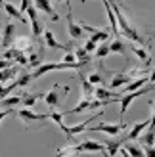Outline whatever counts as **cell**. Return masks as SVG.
Instances as JSON below:
<instances>
[{
	"instance_id": "obj_31",
	"label": "cell",
	"mask_w": 155,
	"mask_h": 157,
	"mask_svg": "<svg viewBox=\"0 0 155 157\" xmlns=\"http://www.w3.org/2000/svg\"><path fill=\"white\" fill-rule=\"evenodd\" d=\"M130 50H132V54H134L138 59H142V61H148V59H149V52L146 50L144 46H138V48H136V46H132Z\"/></svg>"
},
{
	"instance_id": "obj_37",
	"label": "cell",
	"mask_w": 155,
	"mask_h": 157,
	"mask_svg": "<svg viewBox=\"0 0 155 157\" xmlns=\"http://www.w3.org/2000/svg\"><path fill=\"white\" fill-rule=\"evenodd\" d=\"M61 61H63V63H77V59H75V54H73V52H67Z\"/></svg>"
},
{
	"instance_id": "obj_29",
	"label": "cell",
	"mask_w": 155,
	"mask_h": 157,
	"mask_svg": "<svg viewBox=\"0 0 155 157\" xmlns=\"http://www.w3.org/2000/svg\"><path fill=\"white\" fill-rule=\"evenodd\" d=\"M107 38H109V33H107L105 29H98L96 33L90 35V40H94L96 44H100V42H107Z\"/></svg>"
},
{
	"instance_id": "obj_13",
	"label": "cell",
	"mask_w": 155,
	"mask_h": 157,
	"mask_svg": "<svg viewBox=\"0 0 155 157\" xmlns=\"http://www.w3.org/2000/svg\"><path fill=\"white\" fill-rule=\"evenodd\" d=\"M79 78H81V86H82V100H92L94 98V88L96 86L92 82H88L86 75H84L81 69H79Z\"/></svg>"
},
{
	"instance_id": "obj_39",
	"label": "cell",
	"mask_w": 155,
	"mask_h": 157,
	"mask_svg": "<svg viewBox=\"0 0 155 157\" xmlns=\"http://www.w3.org/2000/svg\"><path fill=\"white\" fill-rule=\"evenodd\" d=\"M29 4H33V0H21V4H19V12H21V13H25V10L29 8Z\"/></svg>"
},
{
	"instance_id": "obj_40",
	"label": "cell",
	"mask_w": 155,
	"mask_h": 157,
	"mask_svg": "<svg viewBox=\"0 0 155 157\" xmlns=\"http://www.w3.org/2000/svg\"><path fill=\"white\" fill-rule=\"evenodd\" d=\"M15 63L13 59H0V69H6V67H12Z\"/></svg>"
},
{
	"instance_id": "obj_33",
	"label": "cell",
	"mask_w": 155,
	"mask_h": 157,
	"mask_svg": "<svg viewBox=\"0 0 155 157\" xmlns=\"http://www.w3.org/2000/svg\"><path fill=\"white\" fill-rule=\"evenodd\" d=\"M17 86H15V82H12V84H0V100H4L6 96H10V92H13Z\"/></svg>"
},
{
	"instance_id": "obj_30",
	"label": "cell",
	"mask_w": 155,
	"mask_h": 157,
	"mask_svg": "<svg viewBox=\"0 0 155 157\" xmlns=\"http://www.w3.org/2000/svg\"><path fill=\"white\" fill-rule=\"evenodd\" d=\"M21 50H17V48H15V46H10V48H6L4 52H2V59H17L19 56H21Z\"/></svg>"
},
{
	"instance_id": "obj_15",
	"label": "cell",
	"mask_w": 155,
	"mask_h": 157,
	"mask_svg": "<svg viewBox=\"0 0 155 157\" xmlns=\"http://www.w3.org/2000/svg\"><path fill=\"white\" fill-rule=\"evenodd\" d=\"M121 94H115L113 90L105 88V86H98V88H94V98L96 100H119Z\"/></svg>"
},
{
	"instance_id": "obj_27",
	"label": "cell",
	"mask_w": 155,
	"mask_h": 157,
	"mask_svg": "<svg viewBox=\"0 0 155 157\" xmlns=\"http://www.w3.org/2000/svg\"><path fill=\"white\" fill-rule=\"evenodd\" d=\"M42 31H44V25H42V21H40V19H33V21H31V33H33V38L40 40Z\"/></svg>"
},
{
	"instance_id": "obj_26",
	"label": "cell",
	"mask_w": 155,
	"mask_h": 157,
	"mask_svg": "<svg viewBox=\"0 0 155 157\" xmlns=\"http://www.w3.org/2000/svg\"><path fill=\"white\" fill-rule=\"evenodd\" d=\"M21 104V94H13V96H6L4 100H0L2 107H15Z\"/></svg>"
},
{
	"instance_id": "obj_16",
	"label": "cell",
	"mask_w": 155,
	"mask_h": 157,
	"mask_svg": "<svg viewBox=\"0 0 155 157\" xmlns=\"http://www.w3.org/2000/svg\"><path fill=\"white\" fill-rule=\"evenodd\" d=\"M42 96H44V94H40V92H35V94L23 92V94H21V104H19V105H23V107H35V104H36L38 100H42Z\"/></svg>"
},
{
	"instance_id": "obj_24",
	"label": "cell",
	"mask_w": 155,
	"mask_h": 157,
	"mask_svg": "<svg viewBox=\"0 0 155 157\" xmlns=\"http://www.w3.org/2000/svg\"><path fill=\"white\" fill-rule=\"evenodd\" d=\"M17 71H19V69L15 67V65L6 67V69H0V84H2V82H8L10 78H13L15 75H17Z\"/></svg>"
},
{
	"instance_id": "obj_41",
	"label": "cell",
	"mask_w": 155,
	"mask_h": 157,
	"mask_svg": "<svg viewBox=\"0 0 155 157\" xmlns=\"http://www.w3.org/2000/svg\"><path fill=\"white\" fill-rule=\"evenodd\" d=\"M12 113H13L12 109H2V111H0V123H2V121L6 119V117H8V115H12Z\"/></svg>"
},
{
	"instance_id": "obj_19",
	"label": "cell",
	"mask_w": 155,
	"mask_h": 157,
	"mask_svg": "<svg viewBox=\"0 0 155 157\" xmlns=\"http://www.w3.org/2000/svg\"><path fill=\"white\" fill-rule=\"evenodd\" d=\"M130 81H134V78H130L125 71H121V73H115L113 75V78H111V88H121V86H125V84H128Z\"/></svg>"
},
{
	"instance_id": "obj_2",
	"label": "cell",
	"mask_w": 155,
	"mask_h": 157,
	"mask_svg": "<svg viewBox=\"0 0 155 157\" xmlns=\"http://www.w3.org/2000/svg\"><path fill=\"white\" fill-rule=\"evenodd\" d=\"M149 90H153V82H151V84H146V86H142V88H138V90H134V92L121 94V96H119V101H121V109H119V113H121V121H123V117H125L127 109L130 107V104H132L136 98H140L142 94L149 92Z\"/></svg>"
},
{
	"instance_id": "obj_11",
	"label": "cell",
	"mask_w": 155,
	"mask_h": 157,
	"mask_svg": "<svg viewBox=\"0 0 155 157\" xmlns=\"http://www.w3.org/2000/svg\"><path fill=\"white\" fill-rule=\"evenodd\" d=\"M151 123H153V115L149 117V119H146L144 123H134V124H132V128H130V132H128L125 138H123V142H128V140L138 138V136H140L142 132L146 130V127H148V124H151Z\"/></svg>"
},
{
	"instance_id": "obj_23",
	"label": "cell",
	"mask_w": 155,
	"mask_h": 157,
	"mask_svg": "<svg viewBox=\"0 0 155 157\" xmlns=\"http://www.w3.org/2000/svg\"><path fill=\"white\" fill-rule=\"evenodd\" d=\"M73 54H75V59L79 61V63H82V65H90L92 63V56L82 48V46H81V48H77Z\"/></svg>"
},
{
	"instance_id": "obj_3",
	"label": "cell",
	"mask_w": 155,
	"mask_h": 157,
	"mask_svg": "<svg viewBox=\"0 0 155 157\" xmlns=\"http://www.w3.org/2000/svg\"><path fill=\"white\" fill-rule=\"evenodd\" d=\"M102 113H104V109H102V111H98L96 115L88 117V119L84 121V123H81V124H75V127H67V124L63 123V124H61L59 128H61V130L65 132V140H69V142H71V140H73V138H75L77 134H82L84 130H88V127L92 124V121H96L98 117H102Z\"/></svg>"
},
{
	"instance_id": "obj_10",
	"label": "cell",
	"mask_w": 155,
	"mask_h": 157,
	"mask_svg": "<svg viewBox=\"0 0 155 157\" xmlns=\"http://www.w3.org/2000/svg\"><path fill=\"white\" fill-rule=\"evenodd\" d=\"M67 33L73 40H79V38L84 35V31L81 29V25L73 19V12H67Z\"/></svg>"
},
{
	"instance_id": "obj_43",
	"label": "cell",
	"mask_w": 155,
	"mask_h": 157,
	"mask_svg": "<svg viewBox=\"0 0 155 157\" xmlns=\"http://www.w3.org/2000/svg\"><path fill=\"white\" fill-rule=\"evenodd\" d=\"M102 153H104V157H109V155H107V153H105V151H102Z\"/></svg>"
},
{
	"instance_id": "obj_20",
	"label": "cell",
	"mask_w": 155,
	"mask_h": 157,
	"mask_svg": "<svg viewBox=\"0 0 155 157\" xmlns=\"http://www.w3.org/2000/svg\"><path fill=\"white\" fill-rule=\"evenodd\" d=\"M151 75V73H149ZM149 81V77H140V78H134V81H130L128 84H125V90H123V94L127 92H134L138 88H142V86H146V82Z\"/></svg>"
},
{
	"instance_id": "obj_21",
	"label": "cell",
	"mask_w": 155,
	"mask_h": 157,
	"mask_svg": "<svg viewBox=\"0 0 155 157\" xmlns=\"http://www.w3.org/2000/svg\"><path fill=\"white\" fill-rule=\"evenodd\" d=\"M123 144H125V142H123V138L121 140H105V146H104L105 147V153L109 155V157H115V155L119 153V147Z\"/></svg>"
},
{
	"instance_id": "obj_1",
	"label": "cell",
	"mask_w": 155,
	"mask_h": 157,
	"mask_svg": "<svg viewBox=\"0 0 155 157\" xmlns=\"http://www.w3.org/2000/svg\"><path fill=\"white\" fill-rule=\"evenodd\" d=\"M109 6H111V10L115 13V17H117L119 33L125 35L127 38H130L132 42H136V44H140V46H144V48H146V44H148V42H146V38L140 35V31H138L132 23H130L128 15L125 13V10H123V4L119 2V0H109Z\"/></svg>"
},
{
	"instance_id": "obj_5",
	"label": "cell",
	"mask_w": 155,
	"mask_h": 157,
	"mask_svg": "<svg viewBox=\"0 0 155 157\" xmlns=\"http://www.w3.org/2000/svg\"><path fill=\"white\" fill-rule=\"evenodd\" d=\"M90 130H94V132H105V134H109V136H117L119 132H123L127 128V124L125 123H100V124H94V127H88Z\"/></svg>"
},
{
	"instance_id": "obj_35",
	"label": "cell",
	"mask_w": 155,
	"mask_h": 157,
	"mask_svg": "<svg viewBox=\"0 0 155 157\" xmlns=\"http://www.w3.org/2000/svg\"><path fill=\"white\" fill-rule=\"evenodd\" d=\"M86 78H88V82H92V84H100V82H102V75H100V73H90V75H86Z\"/></svg>"
},
{
	"instance_id": "obj_45",
	"label": "cell",
	"mask_w": 155,
	"mask_h": 157,
	"mask_svg": "<svg viewBox=\"0 0 155 157\" xmlns=\"http://www.w3.org/2000/svg\"><path fill=\"white\" fill-rule=\"evenodd\" d=\"M2 4H4V0H0V6H2Z\"/></svg>"
},
{
	"instance_id": "obj_12",
	"label": "cell",
	"mask_w": 155,
	"mask_h": 157,
	"mask_svg": "<svg viewBox=\"0 0 155 157\" xmlns=\"http://www.w3.org/2000/svg\"><path fill=\"white\" fill-rule=\"evenodd\" d=\"M42 35H44V44H46V48H52V50H71L69 46H65V44H61V42H58L56 40V36H54V33L50 29H44L42 31Z\"/></svg>"
},
{
	"instance_id": "obj_7",
	"label": "cell",
	"mask_w": 155,
	"mask_h": 157,
	"mask_svg": "<svg viewBox=\"0 0 155 157\" xmlns=\"http://www.w3.org/2000/svg\"><path fill=\"white\" fill-rule=\"evenodd\" d=\"M75 147H77V153H102V151H105V147H104V144H100V142H96V140H82V142H79V144H75Z\"/></svg>"
},
{
	"instance_id": "obj_42",
	"label": "cell",
	"mask_w": 155,
	"mask_h": 157,
	"mask_svg": "<svg viewBox=\"0 0 155 157\" xmlns=\"http://www.w3.org/2000/svg\"><path fill=\"white\" fill-rule=\"evenodd\" d=\"M119 151H121V157H130V155H128V151H127V150H125L123 146L119 147Z\"/></svg>"
},
{
	"instance_id": "obj_36",
	"label": "cell",
	"mask_w": 155,
	"mask_h": 157,
	"mask_svg": "<svg viewBox=\"0 0 155 157\" xmlns=\"http://www.w3.org/2000/svg\"><path fill=\"white\" fill-rule=\"evenodd\" d=\"M96 46H98V44H96L94 40H90V38H88V40H86V42H84V46H82V48H84V50H86L88 54H92V52H94V50H96Z\"/></svg>"
},
{
	"instance_id": "obj_8",
	"label": "cell",
	"mask_w": 155,
	"mask_h": 157,
	"mask_svg": "<svg viewBox=\"0 0 155 157\" xmlns=\"http://www.w3.org/2000/svg\"><path fill=\"white\" fill-rule=\"evenodd\" d=\"M33 6L36 8L38 12H42V13H46V15H50V19H52V21H59V13L54 10L52 0H33Z\"/></svg>"
},
{
	"instance_id": "obj_34",
	"label": "cell",
	"mask_w": 155,
	"mask_h": 157,
	"mask_svg": "<svg viewBox=\"0 0 155 157\" xmlns=\"http://www.w3.org/2000/svg\"><path fill=\"white\" fill-rule=\"evenodd\" d=\"M25 13H29V21H33V19H38V10L33 6V4H29V8L25 10Z\"/></svg>"
},
{
	"instance_id": "obj_9",
	"label": "cell",
	"mask_w": 155,
	"mask_h": 157,
	"mask_svg": "<svg viewBox=\"0 0 155 157\" xmlns=\"http://www.w3.org/2000/svg\"><path fill=\"white\" fill-rule=\"evenodd\" d=\"M13 38H15V25L13 23H6L2 33H0V46L2 48H10Z\"/></svg>"
},
{
	"instance_id": "obj_44",
	"label": "cell",
	"mask_w": 155,
	"mask_h": 157,
	"mask_svg": "<svg viewBox=\"0 0 155 157\" xmlns=\"http://www.w3.org/2000/svg\"><path fill=\"white\" fill-rule=\"evenodd\" d=\"M86 2H88V0H82V4H86Z\"/></svg>"
},
{
	"instance_id": "obj_32",
	"label": "cell",
	"mask_w": 155,
	"mask_h": 157,
	"mask_svg": "<svg viewBox=\"0 0 155 157\" xmlns=\"http://www.w3.org/2000/svg\"><path fill=\"white\" fill-rule=\"evenodd\" d=\"M96 58L98 59H104L105 56H109V44L107 42H100V46H96Z\"/></svg>"
},
{
	"instance_id": "obj_4",
	"label": "cell",
	"mask_w": 155,
	"mask_h": 157,
	"mask_svg": "<svg viewBox=\"0 0 155 157\" xmlns=\"http://www.w3.org/2000/svg\"><path fill=\"white\" fill-rule=\"evenodd\" d=\"M65 86H59V84H54L52 86V90H48L42 96V100H44V104L48 105L50 109H56V107H59L61 105V101H63V98L67 96V92H63V94H59L61 90H63Z\"/></svg>"
},
{
	"instance_id": "obj_14",
	"label": "cell",
	"mask_w": 155,
	"mask_h": 157,
	"mask_svg": "<svg viewBox=\"0 0 155 157\" xmlns=\"http://www.w3.org/2000/svg\"><path fill=\"white\" fill-rule=\"evenodd\" d=\"M2 6H4V12H6L8 15H10V17H13V19L21 21L23 25H27V23H29V21H27V17H25V13H21V12H19V8H15L12 2H4Z\"/></svg>"
},
{
	"instance_id": "obj_17",
	"label": "cell",
	"mask_w": 155,
	"mask_h": 157,
	"mask_svg": "<svg viewBox=\"0 0 155 157\" xmlns=\"http://www.w3.org/2000/svg\"><path fill=\"white\" fill-rule=\"evenodd\" d=\"M140 146L142 147H146V146H153V142H155V134H153V123L151 124H148L146 127V132H142L140 136Z\"/></svg>"
},
{
	"instance_id": "obj_22",
	"label": "cell",
	"mask_w": 155,
	"mask_h": 157,
	"mask_svg": "<svg viewBox=\"0 0 155 157\" xmlns=\"http://www.w3.org/2000/svg\"><path fill=\"white\" fill-rule=\"evenodd\" d=\"M125 150L128 151L130 157H144V147L140 144H134V142H125Z\"/></svg>"
},
{
	"instance_id": "obj_38",
	"label": "cell",
	"mask_w": 155,
	"mask_h": 157,
	"mask_svg": "<svg viewBox=\"0 0 155 157\" xmlns=\"http://www.w3.org/2000/svg\"><path fill=\"white\" fill-rule=\"evenodd\" d=\"M144 157H155L153 146H146V147H144Z\"/></svg>"
},
{
	"instance_id": "obj_28",
	"label": "cell",
	"mask_w": 155,
	"mask_h": 157,
	"mask_svg": "<svg viewBox=\"0 0 155 157\" xmlns=\"http://www.w3.org/2000/svg\"><path fill=\"white\" fill-rule=\"evenodd\" d=\"M31 81H33V77H31V73L29 71H23L21 75H19V78H15V86L17 88H27V86L31 84Z\"/></svg>"
},
{
	"instance_id": "obj_18",
	"label": "cell",
	"mask_w": 155,
	"mask_h": 157,
	"mask_svg": "<svg viewBox=\"0 0 155 157\" xmlns=\"http://www.w3.org/2000/svg\"><path fill=\"white\" fill-rule=\"evenodd\" d=\"M12 46H15V48L21 50V52H25L27 48H31V46H33V40H31V36H29V35H19V36H15V38H13Z\"/></svg>"
},
{
	"instance_id": "obj_25",
	"label": "cell",
	"mask_w": 155,
	"mask_h": 157,
	"mask_svg": "<svg viewBox=\"0 0 155 157\" xmlns=\"http://www.w3.org/2000/svg\"><path fill=\"white\" fill-rule=\"evenodd\" d=\"M109 54H121V56H125V54H127L125 42H123L121 38H115V40L109 44Z\"/></svg>"
},
{
	"instance_id": "obj_6",
	"label": "cell",
	"mask_w": 155,
	"mask_h": 157,
	"mask_svg": "<svg viewBox=\"0 0 155 157\" xmlns=\"http://www.w3.org/2000/svg\"><path fill=\"white\" fill-rule=\"evenodd\" d=\"M17 117L21 119L23 124H31V123H36V121H48V113H36V111H33V107L19 109Z\"/></svg>"
}]
</instances>
